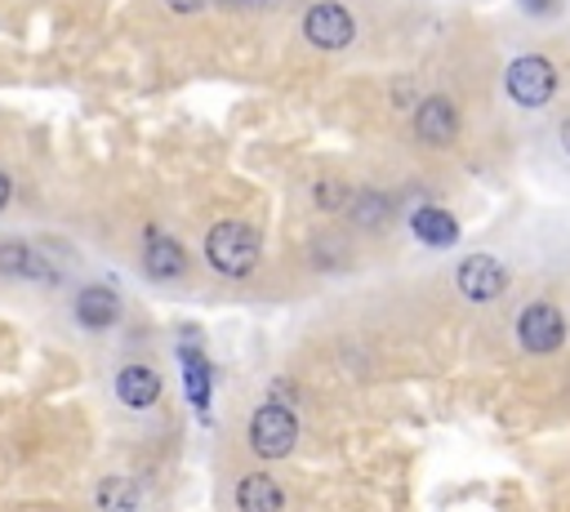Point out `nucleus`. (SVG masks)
<instances>
[{"mask_svg": "<svg viewBox=\"0 0 570 512\" xmlns=\"http://www.w3.org/2000/svg\"><path fill=\"white\" fill-rule=\"evenodd\" d=\"M236 503H241V512H281L285 508V494H281V485L272 477L250 472L241 481V490H236Z\"/></svg>", "mask_w": 570, "mask_h": 512, "instance_id": "13", "label": "nucleus"}, {"mask_svg": "<svg viewBox=\"0 0 570 512\" xmlns=\"http://www.w3.org/2000/svg\"><path fill=\"white\" fill-rule=\"evenodd\" d=\"M143 268H147V277H156V281H174V277H183V273H187V254H183V245H179V240H170V236H152V240H147V249H143Z\"/></svg>", "mask_w": 570, "mask_h": 512, "instance_id": "11", "label": "nucleus"}, {"mask_svg": "<svg viewBox=\"0 0 570 512\" xmlns=\"http://www.w3.org/2000/svg\"><path fill=\"white\" fill-rule=\"evenodd\" d=\"M183 375H187V397H192V406L205 414V410H210V366H205V357H201L196 348H183Z\"/></svg>", "mask_w": 570, "mask_h": 512, "instance_id": "14", "label": "nucleus"}, {"mask_svg": "<svg viewBox=\"0 0 570 512\" xmlns=\"http://www.w3.org/2000/svg\"><path fill=\"white\" fill-rule=\"evenodd\" d=\"M116 397H121L125 406H134V410H147V406L161 401V375L147 370V366H125V370L116 375Z\"/></svg>", "mask_w": 570, "mask_h": 512, "instance_id": "10", "label": "nucleus"}, {"mask_svg": "<svg viewBox=\"0 0 570 512\" xmlns=\"http://www.w3.org/2000/svg\"><path fill=\"white\" fill-rule=\"evenodd\" d=\"M10 192H14V187H10V178H6V174H0V209H6V205H10Z\"/></svg>", "mask_w": 570, "mask_h": 512, "instance_id": "20", "label": "nucleus"}, {"mask_svg": "<svg viewBox=\"0 0 570 512\" xmlns=\"http://www.w3.org/2000/svg\"><path fill=\"white\" fill-rule=\"evenodd\" d=\"M561 147H566V152H570V121H566V125H561Z\"/></svg>", "mask_w": 570, "mask_h": 512, "instance_id": "22", "label": "nucleus"}, {"mask_svg": "<svg viewBox=\"0 0 570 512\" xmlns=\"http://www.w3.org/2000/svg\"><path fill=\"white\" fill-rule=\"evenodd\" d=\"M521 10H526V14H552L557 0H521Z\"/></svg>", "mask_w": 570, "mask_h": 512, "instance_id": "19", "label": "nucleus"}, {"mask_svg": "<svg viewBox=\"0 0 570 512\" xmlns=\"http://www.w3.org/2000/svg\"><path fill=\"white\" fill-rule=\"evenodd\" d=\"M503 90H508V99L517 103V107H543L552 94H557V68L543 59V54H521V59H512L508 63V72H503Z\"/></svg>", "mask_w": 570, "mask_h": 512, "instance_id": "2", "label": "nucleus"}, {"mask_svg": "<svg viewBox=\"0 0 570 512\" xmlns=\"http://www.w3.org/2000/svg\"><path fill=\"white\" fill-rule=\"evenodd\" d=\"M77 317H81L85 330H108V326H116V317H121L116 290H108V286H85V290L77 295Z\"/></svg>", "mask_w": 570, "mask_h": 512, "instance_id": "9", "label": "nucleus"}, {"mask_svg": "<svg viewBox=\"0 0 570 512\" xmlns=\"http://www.w3.org/2000/svg\"><path fill=\"white\" fill-rule=\"evenodd\" d=\"M517 339H521V348L526 352H557L561 344H566V317H561V308H552V304H530L526 313H521V321H517Z\"/></svg>", "mask_w": 570, "mask_h": 512, "instance_id": "6", "label": "nucleus"}, {"mask_svg": "<svg viewBox=\"0 0 570 512\" xmlns=\"http://www.w3.org/2000/svg\"><path fill=\"white\" fill-rule=\"evenodd\" d=\"M295 441H299V419H295L291 406L267 401V406L254 410V419H250V446H254V454L285 459V454L295 450Z\"/></svg>", "mask_w": 570, "mask_h": 512, "instance_id": "3", "label": "nucleus"}, {"mask_svg": "<svg viewBox=\"0 0 570 512\" xmlns=\"http://www.w3.org/2000/svg\"><path fill=\"white\" fill-rule=\"evenodd\" d=\"M134 503H139L134 481H125V477H108V481L99 485V508H103V512H134Z\"/></svg>", "mask_w": 570, "mask_h": 512, "instance_id": "15", "label": "nucleus"}, {"mask_svg": "<svg viewBox=\"0 0 570 512\" xmlns=\"http://www.w3.org/2000/svg\"><path fill=\"white\" fill-rule=\"evenodd\" d=\"M258 254H263V240L241 218H223L205 236V259L218 277H250L258 268Z\"/></svg>", "mask_w": 570, "mask_h": 512, "instance_id": "1", "label": "nucleus"}, {"mask_svg": "<svg viewBox=\"0 0 570 512\" xmlns=\"http://www.w3.org/2000/svg\"><path fill=\"white\" fill-rule=\"evenodd\" d=\"M223 6H267V0H223Z\"/></svg>", "mask_w": 570, "mask_h": 512, "instance_id": "21", "label": "nucleus"}, {"mask_svg": "<svg viewBox=\"0 0 570 512\" xmlns=\"http://www.w3.org/2000/svg\"><path fill=\"white\" fill-rule=\"evenodd\" d=\"M317 201H322L326 209H339V205H348V187H344V183H322V187H317Z\"/></svg>", "mask_w": 570, "mask_h": 512, "instance_id": "17", "label": "nucleus"}, {"mask_svg": "<svg viewBox=\"0 0 570 512\" xmlns=\"http://www.w3.org/2000/svg\"><path fill=\"white\" fill-rule=\"evenodd\" d=\"M357 205H362V209H353V214H357V223H362V227H379V223H388V214H393L388 196H379V192H375V196H370V192H366V196H357Z\"/></svg>", "mask_w": 570, "mask_h": 512, "instance_id": "16", "label": "nucleus"}, {"mask_svg": "<svg viewBox=\"0 0 570 512\" xmlns=\"http://www.w3.org/2000/svg\"><path fill=\"white\" fill-rule=\"evenodd\" d=\"M415 134H419V143H428V147H450V143L459 139V112H455V103H450L446 94L424 99V103L415 107Z\"/></svg>", "mask_w": 570, "mask_h": 512, "instance_id": "7", "label": "nucleus"}, {"mask_svg": "<svg viewBox=\"0 0 570 512\" xmlns=\"http://www.w3.org/2000/svg\"><path fill=\"white\" fill-rule=\"evenodd\" d=\"M304 37L317 50H344L357 37V19L348 6H339V0H322V6H313L304 19Z\"/></svg>", "mask_w": 570, "mask_h": 512, "instance_id": "4", "label": "nucleus"}, {"mask_svg": "<svg viewBox=\"0 0 570 512\" xmlns=\"http://www.w3.org/2000/svg\"><path fill=\"white\" fill-rule=\"evenodd\" d=\"M410 227H415V236H419L424 245H432V249H446V245H455V240H459V223H455L441 205H424V209H415Z\"/></svg>", "mask_w": 570, "mask_h": 512, "instance_id": "12", "label": "nucleus"}, {"mask_svg": "<svg viewBox=\"0 0 570 512\" xmlns=\"http://www.w3.org/2000/svg\"><path fill=\"white\" fill-rule=\"evenodd\" d=\"M0 277H23V281H59L54 264L32 240H0Z\"/></svg>", "mask_w": 570, "mask_h": 512, "instance_id": "8", "label": "nucleus"}, {"mask_svg": "<svg viewBox=\"0 0 570 512\" xmlns=\"http://www.w3.org/2000/svg\"><path fill=\"white\" fill-rule=\"evenodd\" d=\"M455 281L464 290V299H472V304H490L508 290V273L495 254H468V259L455 268Z\"/></svg>", "mask_w": 570, "mask_h": 512, "instance_id": "5", "label": "nucleus"}, {"mask_svg": "<svg viewBox=\"0 0 570 512\" xmlns=\"http://www.w3.org/2000/svg\"><path fill=\"white\" fill-rule=\"evenodd\" d=\"M165 6L174 10V14H196V10H205L210 0H165Z\"/></svg>", "mask_w": 570, "mask_h": 512, "instance_id": "18", "label": "nucleus"}]
</instances>
